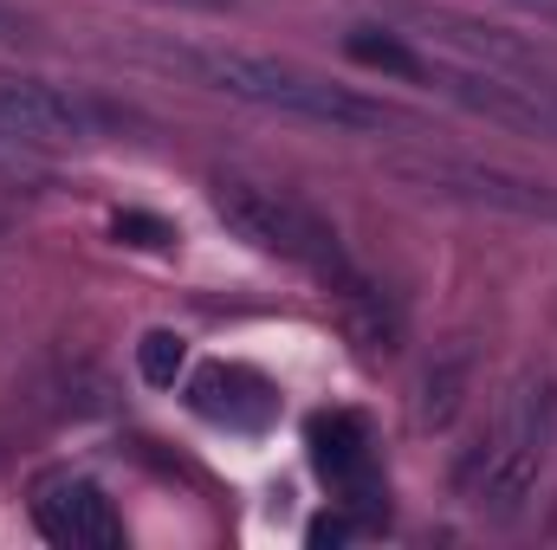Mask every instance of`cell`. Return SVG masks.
Segmentation results:
<instances>
[{
  "label": "cell",
  "instance_id": "10",
  "mask_svg": "<svg viewBox=\"0 0 557 550\" xmlns=\"http://www.w3.org/2000/svg\"><path fill=\"white\" fill-rule=\"evenodd\" d=\"M344 52H350L357 65H370V72H389V78H416V85H428V59H421L409 39L383 33V26H350V33H344Z\"/></svg>",
  "mask_w": 557,
  "mask_h": 550
},
{
  "label": "cell",
  "instance_id": "11",
  "mask_svg": "<svg viewBox=\"0 0 557 550\" xmlns=\"http://www.w3.org/2000/svg\"><path fill=\"white\" fill-rule=\"evenodd\" d=\"M182 363H188V343H182L175 330H149V337L137 343V370H143L149 389H175Z\"/></svg>",
  "mask_w": 557,
  "mask_h": 550
},
{
  "label": "cell",
  "instance_id": "6",
  "mask_svg": "<svg viewBox=\"0 0 557 550\" xmlns=\"http://www.w3.org/2000/svg\"><path fill=\"white\" fill-rule=\"evenodd\" d=\"M33 525L65 550H117L124 545V518L111 512V499H104L91 479H72V473L39 479V492H33Z\"/></svg>",
  "mask_w": 557,
  "mask_h": 550
},
{
  "label": "cell",
  "instance_id": "7",
  "mask_svg": "<svg viewBox=\"0 0 557 550\" xmlns=\"http://www.w3.org/2000/svg\"><path fill=\"white\" fill-rule=\"evenodd\" d=\"M0 124L26 142H85L98 137V111L39 78H0Z\"/></svg>",
  "mask_w": 557,
  "mask_h": 550
},
{
  "label": "cell",
  "instance_id": "12",
  "mask_svg": "<svg viewBox=\"0 0 557 550\" xmlns=\"http://www.w3.org/2000/svg\"><path fill=\"white\" fill-rule=\"evenodd\" d=\"M111 234H117L124 247H143V253H162V247L175 240V227H169V221H156V214H137V208H124V214L111 221Z\"/></svg>",
  "mask_w": 557,
  "mask_h": 550
},
{
  "label": "cell",
  "instance_id": "5",
  "mask_svg": "<svg viewBox=\"0 0 557 550\" xmlns=\"http://www.w3.org/2000/svg\"><path fill=\"white\" fill-rule=\"evenodd\" d=\"M396 20L428 33V39H441V46H454V52H467L486 72H506V78L557 91V52L525 39V33H512V26H493V20H473V13H454V7H428V0H396Z\"/></svg>",
  "mask_w": 557,
  "mask_h": 550
},
{
  "label": "cell",
  "instance_id": "15",
  "mask_svg": "<svg viewBox=\"0 0 557 550\" xmlns=\"http://www.w3.org/2000/svg\"><path fill=\"white\" fill-rule=\"evenodd\" d=\"M13 33H20V13H13V7H0V39H13Z\"/></svg>",
  "mask_w": 557,
  "mask_h": 550
},
{
  "label": "cell",
  "instance_id": "2",
  "mask_svg": "<svg viewBox=\"0 0 557 550\" xmlns=\"http://www.w3.org/2000/svg\"><path fill=\"white\" fill-rule=\"evenodd\" d=\"M557 440V376H519L512 396L499 402L486 440L460 460V492L486 518H519L525 499L545 479Z\"/></svg>",
  "mask_w": 557,
  "mask_h": 550
},
{
  "label": "cell",
  "instance_id": "9",
  "mask_svg": "<svg viewBox=\"0 0 557 550\" xmlns=\"http://www.w3.org/2000/svg\"><path fill=\"white\" fill-rule=\"evenodd\" d=\"M311 460L350 499H376V479H370V421L363 414H350V409L318 414L311 421Z\"/></svg>",
  "mask_w": 557,
  "mask_h": 550
},
{
  "label": "cell",
  "instance_id": "4",
  "mask_svg": "<svg viewBox=\"0 0 557 550\" xmlns=\"http://www.w3.org/2000/svg\"><path fill=\"white\" fill-rule=\"evenodd\" d=\"M389 175L409 182L421 195L441 201H467V208H499L519 221H557V188L512 175V168H486V162H460V155H389Z\"/></svg>",
  "mask_w": 557,
  "mask_h": 550
},
{
  "label": "cell",
  "instance_id": "3",
  "mask_svg": "<svg viewBox=\"0 0 557 550\" xmlns=\"http://www.w3.org/2000/svg\"><path fill=\"white\" fill-rule=\"evenodd\" d=\"M214 208H221V221H227L240 240H253L260 253H273V260L298 266V273H311L331 298H344V291L363 285L357 260H350L344 240H337V227H331L324 214H311L298 195L273 188V182H253V175H214Z\"/></svg>",
  "mask_w": 557,
  "mask_h": 550
},
{
  "label": "cell",
  "instance_id": "1",
  "mask_svg": "<svg viewBox=\"0 0 557 550\" xmlns=\"http://www.w3.org/2000/svg\"><path fill=\"white\" fill-rule=\"evenodd\" d=\"M131 59L162 65L201 91H221L234 104L273 111V117H298V124H324V130H389L396 111L350 91V85H324L298 65H278L260 52H234V46H201V39H137Z\"/></svg>",
  "mask_w": 557,
  "mask_h": 550
},
{
  "label": "cell",
  "instance_id": "8",
  "mask_svg": "<svg viewBox=\"0 0 557 550\" xmlns=\"http://www.w3.org/2000/svg\"><path fill=\"white\" fill-rule=\"evenodd\" d=\"M188 409L208 414V421H227V427H267L278 414V396L267 376H253L240 363H208L188 383Z\"/></svg>",
  "mask_w": 557,
  "mask_h": 550
},
{
  "label": "cell",
  "instance_id": "14",
  "mask_svg": "<svg viewBox=\"0 0 557 550\" xmlns=\"http://www.w3.org/2000/svg\"><path fill=\"white\" fill-rule=\"evenodd\" d=\"M169 7H195V13H234V0H169Z\"/></svg>",
  "mask_w": 557,
  "mask_h": 550
},
{
  "label": "cell",
  "instance_id": "13",
  "mask_svg": "<svg viewBox=\"0 0 557 550\" xmlns=\"http://www.w3.org/2000/svg\"><path fill=\"white\" fill-rule=\"evenodd\" d=\"M350 532H357V525H350V518H337V512H324V518H318V525H311V532H305V538H311V550H331V545H344V538H350Z\"/></svg>",
  "mask_w": 557,
  "mask_h": 550
}]
</instances>
